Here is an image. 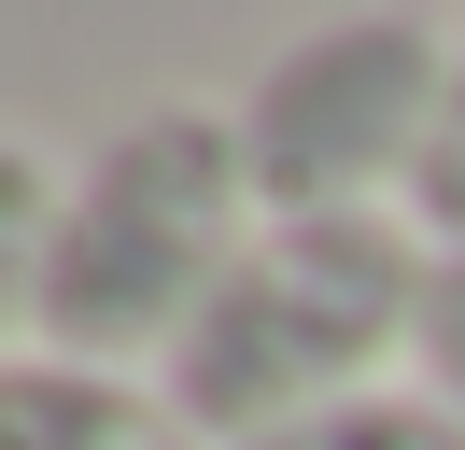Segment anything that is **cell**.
Returning a JSON list of instances; mask_svg holds the SVG:
<instances>
[{
  "instance_id": "8992f818",
  "label": "cell",
  "mask_w": 465,
  "mask_h": 450,
  "mask_svg": "<svg viewBox=\"0 0 465 450\" xmlns=\"http://www.w3.org/2000/svg\"><path fill=\"white\" fill-rule=\"evenodd\" d=\"M409 366H423V394L465 422V253L423 268V338H409Z\"/></svg>"
},
{
  "instance_id": "3957f363",
  "label": "cell",
  "mask_w": 465,
  "mask_h": 450,
  "mask_svg": "<svg viewBox=\"0 0 465 450\" xmlns=\"http://www.w3.org/2000/svg\"><path fill=\"white\" fill-rule=\"evenodd\" d=\"M465 43L437 15H311L240 84V169L268 211H409Z\"/></svg>"
},
{
  "instance_id": "5b68a950",
  "label": "cell",
  "mask_w": 465,
  "mask_h": 450,
  "mask_svg": "<svg viewBox=\"0 0 465 450\" xmlns=\"http://www.w3.org/2000/svg\"><path fill=\"white\" fill-rule=\"evenodd\" d=\"M254 450H465V422L437 408L423 380H381V394H352V408H311V422H282V436H254Z\"/></svg>"
},
{
  "instance_id": "6da1fadb",
  "label": "cell",
  "mask_w": 465,
  "mask_h": 450,
  "mask_svg": "<svg viewBox=\"0 0 465 450\" xmlns=\"http://www.w3.org/2000/svg\"><path fill=\"white\" fill-rule=\"evenodd\" d=\"M423 268L437 240L409 211H268L155 380L212 450H254L311 408L381 394V366L423 338Z\"/></svg>"
},
{
  "instance_id": "277c9868",
  "label": "cell",
  "mask_w": 465,
  "mask_h": 450,
  "mask_svg": "<svg viewBox=\"0 0 465 450\" xmlns=\"http://www.w3.org/2000/svg\"><path fill=\"white\" fill-rule=\"evenodd\" d=\"M0 450H212L170 408V380H114V366L15 352L0 366Z\"/></svg>"
},
{
  "instance_id": "7a4b0ae2",
  "label": "cell",
  "mask_w": 465,
  "mask_h": 450,
  "mask_svg": "<svg viewBox=\"0 0 465 450\" xmlns=\"http://www.w3.org/2000/svg\"><path fill=\"white\" fill-rule=\"evenodd\" d=\"M254 225H268V197L240 169V112H142V127H114L71 169V211L43 240V268L15 281L29 352L114 366V380L170 366Z\"/></svg>"
},
{
  "instance_id": "52a82bcc",
  "label": "cell",
  "mask_w": 465,
  "mask_h": 450,
  "mask_svg": "<svg viewBox=\"0 0 465 450\" xmlns=\"http://www.w3.org/2000/svg\"><path fill=\"white\" fill-rule=\"evenodd\" d=\"M409 225H423L437 253H465V71H451V112H437V141H423V183H409Z\"/></svg>"
}]
</instances>
